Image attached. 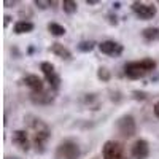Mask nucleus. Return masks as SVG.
Returning <instances> with one entry per match:
<instances>
[{
	"label": "nucleus",
	"mask_w": 159,
	"mask_h": 159,
	"mask_svg": "<svg viewBox=\"0 0 159 159\" xmlns=\"http://www.w3.org/2000/svg\"><path fill=\"white\" fill-rule=\"evenodd\" d=\"M24 119H25V124H27L29 130H32V147L35 148L38 154H43L46 151V145L51 139L49 126L42 118H38L35 115H27Z\"/></svg>",
	"instance_id": "obj_1"
},
{
	"label": "nucleus",
	"mask_w": 159,
	"mask_h": 159,
	"mask_svg": "<svg viewBox=\"0 0 159 159\" xmlns=\"http://www.w3.org/2000/svg\"><path fill=\"white\" fill-rule=\"evenodd\" d=\"M156 65V61L151 57H145L142 61H130L124 64V75L129 80H142L151 72H154Z\"/></svg>",
	"instance_id": "obj_2"
},
{
	"label": "nucleus",
	"mask_w": 159,
	"mask_h": 159,
	"mask_svg": "<svg viewBox=\"0 0 159 159\" xmlns=\"http://www.w3.org/2000/svg\"><path fill=\"white\" fill-rule=\"evenodd\" d=\"M81 157V147L73 139H64L54 151V159H80Z\"/></svg>",
	"instance_id": "obj_3"
},
{
	"label": "nucleus",
	"mask_w": 159,
	"mask_h": 159,
	"mask_svg": "<svg viewBox=\"0 0 159 159\" xmlns=\"http://www.w3.org/2000/svg\"><path fill=\"white\" fill-rule=\"evenodd\" d=\"M115 127L118 130V134L124 139H132L137 134V123L132 115H123L121 118H118Z\"/></svg>",
	"instance_id": "obj_4"
},
{
	"label": "nucleus",
	"mask_w": 159,
	"mask_h": 159,
	"mask_svg": "<svg viewBox=\"0 0 159 159\" xmlns=\"http://www.w3.org/2000/svg\"><path fill=\"white\" fill-rule=\"evenodd\" d=\"M102 159H127L124 145L118 140H107L102 147Z\"/></svg>",
	"instance_id": "obj_5"
},
{
	"label": "nucleus",
	"mask_w": 159,
	"mask_h": 159,
	"mask_svg": "<svg viewBox=\"0 0 159 159\" xmlns=\"http://www.w3.org/2000/svg\"><path fill=\"white\" fill-rule=\"evenodd\" d=\"M40 70H42L45 80H46V83L49 84L51 91H59L61 88V76L59 73L56 72V67L52 65L51 62H42L40 64Z\"/></svg>",
	"instance_id": "obj_6"
},
{
	"label": "nucleus",
	"mask_w": 159,
	"mask_h": 159,
	"mask_svg": "<svg viewBox=\"0 0 159 159\" xmlns=\"http://www.w3.org/2000/svg\"><path fill=\"white\" fill-rule=\"evenodd\" d=\"M130 10L132 13L142 21H148V19H153L157 13V8L153 5V3H145V2H132L130 5Z\"/></svg>",
	"instance_id": "obj_7"
},
{
	"label": "nucleus",
	"mask_w": 159,
	"mask_h": 159,
	"mask_svg": "<svg viewBox=\"0 0 159 159\" xmlns=\"http://www.w3.org/2000/svg\"><path fill=\"white\" fill-rule=\"evenodd\" d=\"M97 46L102 54L110 56V57H119L124 52V46L119 42H115V40H103Z\"/></svg>",
	"instance_id": "obj_8"
},
{
	"label": "nucleus",
	"mask_w": 159,
	"mask_h": 159,
	"mask_svg": "<svg viewBox=\"0 0 159 159\" xmlns=\"http://www.w3.org/2000/svg\"><path fill=\"white\" fill-rule=\"evenodd\" d=\"M11 142L15 143L21 151H29L30 150V145H32V139L29 137V132L25 130V129H18V130L13 132Z\"/></svg>",
	"instance_id": "obj_9"
},
{
	"label": "nucleus",
	"mask_w": 159,
	"mask_h": 159,
	"mask_svg": "<svg viewBox=\"0 0 159 159\" xmlns=\"http://www.w3.org/2000/svg\"><path fill=\"white\" fill-rule=\"evenodd\" d=\"M130 156L132 159H148L150 156V143L145 139H139L130 147Z\"/></svg>",
	"instance_id": "obj_10"
},
{
	"label": "nucleus",
	"mask_w": 159,
	"mask_h": 159,
	"mask_svg": "<svg viewBox=\"0 0 159 159\" xmlns=\"http://www.w3.org/2000/svg\"><path fill=\"white\" fill-rule=\"evenodd\" d=\"M21 81H22L24 86H27L30 89L32 94H38V92H43L45 91L43 80L40 78V76H37V75H25Z\"/></svg>",
	"instance_id": "obj_11"
},
{
	"label": "nucleus",
	"mask_w": 159,
	"mask_h": 159,
	"mask_svg": "<svg viewBox=\"0 0 159 159\" xmlns=\"http://www.w3.org/2000/svg\"><path fill=\"white\" fill-rule=\"evenodd\" d=\"M49 51L52 52L54 56H57L59 59H64V61H72V51L69 49V48H65L62 43H59V42H56V43H52L51 45V48H49Z\"/></svg>",
	"instance_id": "obj_12"
},
{
	"label": "nucleus",
	"mask_w": 159,
	"mask_h": 159,
	"mask_svg": "<svg viewBox=\"0 0 159 159\" xmlns=\"http://www.w3.org/2000/svg\"><path fill=\"white\" fill-rule=\"evenodd\" d=\"M30 100L35 105H51L54 102V96H52V92H48L45 89L43 92H38V94H30Z\"/></svg>",
	"instance_id": "obj_13"
},
{
	"label": "nucleus",
	"mask_w": 159,
	"mask_h": 159,
	"mask_svg": "<svg viewBox=\"0 0 159 159\" xmlns=\"http://www.w3.org/2000/svg\"><path fill=\"white\" fill-rule=\"evenodd\" d=\"M34 29H35V25L30 21H18V22H15V25H13V32H15L16 35L30 34Z\"/></svg>",
	"instance_id": "obj_14"
},
{
	"label": "nucleus",
	"mask_w": 159,
	"mask_h": 159,
	"mask_svg": "<svg viewBox=\"0 0 159 159\" xmlns=\"http://www.w3.org/2000/svg\"><path fill=\"white\" fill-rule=\"evenodd\" d=\"M142 37L147 43L159 42V27H145L142 30Z\"/></svg>",
	"instance_id": "obj_15"
},
{
	"label": "nucleus",
	"mask_w": 159,
	"mask_h": 159,
	"mask_svg": "<svg viewBox=\"0 0 159 159\" xmlns=\"http://www.w3.org/2000/svg\"><path fill=\"white\" fill-rule=\"evenodd\" d=\"M48 32H49L51 35H54V37H64L67 30H65L64 25H61V24H57V22H49V24H48Z\"/></svg>",
	"instance_id": "obj_16"
},
{
	"label": "nucleus",
	"mask_w": 159,
	"mask_h": 159,
	"mask_svg": "<svg viewBox=\"0 0 159 159\" xmlns=\"http://www.w3.org/2000/svg\"><path fill=\"white\" fill-rule=\"evenodd\" d=\"M96 42H92V40H83V42H80L78 45H76V49L80 51V52H91L92 49L96 48Z\"/></svg>",
	"instance_id": "obj_17"
},
{
	"label": "nucleus",
	"mask_w": 159,
	"mask_h": 159,
	"mask_svg": "<svg viewBox=\"0 0 159 159\" xmlns=\"http://www.w3.org/2000/svg\"><path fill=\"white\" fill-rule=\"evenodd\" d=\"M62 10H64V13H67V15H75L76 10H78V3L73 2V0H64Z\"/></svg>",
	"instance_id": "obj_18"
},
{
	"label": "nucleus",
	"mask_w": 159,
	"mask_h": 159,
	"mask_svg": "<svg viewBox=\"0 0 159 159\" xmlns=\"http://www.w3.org/2000/svg\"><path fill=\"white\" fill-rule=\"evenodd\" d=\"M110 70L108 69H105V67H100L99 70H97V78L100 80V81H105V83H107V81H110Z\"/></svg>",
	"instance_id": "obj_19"
},
{
	"label": "nucleus",
	"mask_w": 159,
	"mask_h": 159,
	"mask_svg": "<svg viewBox=\"0 0 159 159\" xmlns=\"http://www.w3.org/2000/svg\"><path fill=\"white\" fill-rule=\"evenodd\" d=\"M40 10H45V8H48V7H51V5H54L56 2H42V0H35V2H34Z\"/></svg>",
	"instance_id": "obj_20"
},
{
	"label": "nucleus",
	"mask_w": 159,
	"mask_h": 159,
	"mask_svg": "<svg viewBox=\"0 0 159 159\" xmlns=\"http://www.w3.org/2000/svg\"><path fill=\"white\" fill-rule=\"evenodd\" d=\"M153 113H154V116L159 119V100H157V102L153 105Z\"/></svg>",
	"instance_id": "obj_21"
},
{
	"label": "nucleus",
	"mask_w": 159,
	"mask_h": 159,
	"mask_svg": "<svg viewBox=\"0 0 159 159\" xmlns=\"http://www.w3.org/2000/svg\"><path fill=\"white\" fill-rule=\"evenodd\" d=\"M5 21H3V25H5V27H7V25L10 24V21H11V16H8V15H5V18H3Z\"/></svg>",
	"instance_id": "obj_22"
},
{
	"label": "nucleus",
	"mask_w": 159,
	"mask_h": 159,
	"mask_svg": "<svg viewBox=\"0 0 159 159\" xmlns=\"http://www.w3.org/2000/svg\"><path fill=\"white\" fill-rule=\"evenodd\" d=\"M86 3L88 5H97L99 2H97V0H86Z\"/></svg>",
	"instance_id": "obj_23"
}]
</instances>
